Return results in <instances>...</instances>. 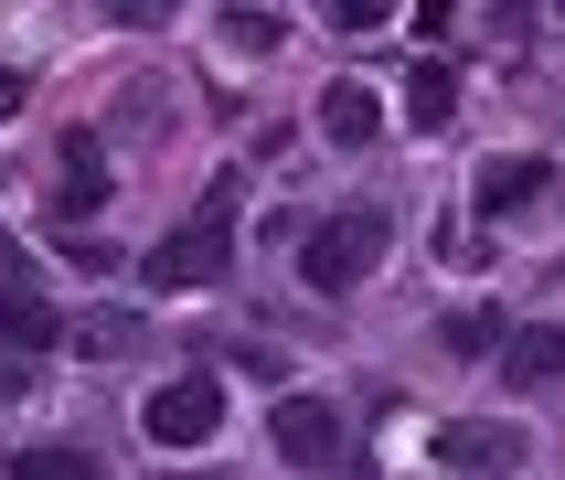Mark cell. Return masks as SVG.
I'll return each mask as SVG.
<instances>
[{
	"instance_id": "7a4b0ae2",
	"label": "cell",
	"mask_w": 565,
	"mask_h": 480,
	"mask_svg": "<svg viewBox=\"0 0 565 480\" xmlns=\"http://www.w3.org/2000/svg\"><path fill=\"white\" fill-rule=\"evenodd\" d=\"M214 427H224V384L214 374L150 384V406H139V438H150V448H203Z\"/></svg>"
},
{
	"instance_id": "9a60e30c",
	"label": "cell",
	"mask_w": 565,
	"mask_h": 480,
	"mask_svg": "<svg viewBox=\"0 0 565 480\" xmlns=\"http://www.w3.org/2000/svg\"><path fill=\"white\" fill-rule=\"evenodd\" d=\"M384 11H395V0H320V22H331V32H374Z\"/></svg>"
},
{
	"instance_id": "6da1fadb",
	"label": "cell",
	"mask_w": 565,
	"mask_h": 480,
	"mask_svg": "<svg viewBox=\"0 0 565 480\" xmlns=\"http://www.w3.org/2000/svg\"><path fill=\"white\" fill-rule=\"evenodd\" d=\"M384 246H395L384 203H342L331 224H310V246H299V278H310L320 299H342V288H363V278L384 267Z\"/></svg>"
},
{
	"instance_id": "3957f363",
	"label": "cell",
	"mask_w": 565,
	"mask_h": 480,
	"mask_svg": "<svg viewBox=\"0 0 565 480\" xmlns=\"http://www.w3.org/2000/svg\"><path fill=\"white\" fill-rule=\"evenodd\" d=\"M224 256H235V224H224V203H214V214H192L182 235L150 246V288H214Z\"/></svg>"
},
{
	"instance_id": "9c48e42d",
	"label": "cell",
	"mask_w": 565,
	"mask_h": 480,
	"mask_svg": "<svg viewBox=\"0 0 565 480\" xmlns=\"http://www.w3.org/2000/svg\"><path fill=\"white\" fill-rule=\"evenodd\" d=\"M502 374L512 384H555L565 374V331H512V342H502Z\"/></svg>"
},
{
	"instance_id": "52a82bcc",
	"label": "cell",
	"mask_w": 565,
	"mask_h": 480,
	"mask_svg": "<svg viewBox=\"0 0 565 480\" xmlns=\"http://www.w3.org/2000/svg\"><path fill=\"white\" fill-rule=\"evenodd\" d=\"M54 182H64V214H96V203H107V150H96L86 128L54 150Z\"/></svg>"
},
{
	"instance_id": "277c9868",
	"label": "cell",
	"mask_w": 565,
	"mask_h": 480,
	"mask_svg": "<svg viewBox=\"0 0 565 480\" xmlns=\"http://www.w3.org/2000/svg\"><path fill=\"white\" fill-rule=\"evenodd\" d=\"M267 438H278L288 470H320V480H331V459H342V406H320V395H288V406L267 416Z\"/></svg>"
},
{
	"instance_id": "5bb4252c",
	"label": "cell",
	"mask_w": 565,
	"mask_h": 480,
	"mask_svg": "<svg viewBox=\"0 0 565 480\" xmlns=\"http://www.w3.org/2000/svg\"><path fill=\"white\" fill-rule=\"evenodd\" d=\"M224 43H235V54H278L288 32H278V11H224Z\"/></svg>"
},
{
	"instance_id": "7c38bea8",
	"label": "cell",
	"mask_w": 565,
	"mask_h": 480,
	"mask_svg": "<svg viewBox=\"0 0 565 480\" xmlns=\"http://www.w3.org/2000/svg\"><path fill=\"white\" fill-rule=\"evenodd\" d=\"M11 480H96V459H86V448H22Z\"/></svg>"
},
{
	"instance_id": "5b68a950",
	"label": "cell",
	"mask_w": 565,
	"mask_h": 480,
	"mask_svg": "<svg viewBox=\"0 0 565 480\" xmlns=\"http://www.w3.org/2000/svg\"><path fill=\"white\" fill-rule=\"evenodd\" d=\"M438 459H448V470H523L534 438L502 427V416H459V427H438Z\"/></svg>"
},
{
	"instance_id": "30bf717a",
	"label": "cell",
	"mask_w": 565,
	"mask_h": 480,
	"mask_svg": "<svg viewBox=\"0 0 565 480\" xmlns=\"http://www.w3.org/2000/svg\"><path fill=\"white\" fill-rule=\"evenodd\" d=\"M0 342H11V352H43V342H54V310H43L32 288H0Z\"/></svg>"
},
{
	"instance_id": "e0dca14e",
	"label": "cell",
	"mask_w": 565,
	"mask_h": 480,
	"mask_svg": "<svg viewBox=\"0 0 565 480\" xmlns=\"http://www.w3.org/2000/svg\"><path fill=\"white\" fill-rule=\"evenodd\" d=\"M11 395H32V374H22V352H0V406H11Z\"/></svg>"
},
{
	"instance_id": "8fae6325",
	"label": "cell",
	"mask_w": 565,
	"mask_h": 480,
	"mask_svg": "<svg viewBox=\"0 0 565 480\" xmlns=\"http://www.w3.org/2000/svg\"><path fill=\"white\" fill-rule=\"evenodd\" d=\"M448 107H459V75H448V64H416V75H406V118L416 128H448Z\"/></svg>"
},
{
	"instance_id": "ac0fdd59",
	"label": "cell",
	"mask_w": 565,
	"mask_h": 480,
	"mask_svg": "<svg viewBox=\"0 0 565 480\" xmlns=\"http://www.w3.org/2000/svg\"><path fill=\"white\" fill-rule=\"evenodd\" d=\"M11 107H22V75H11V64H0V118H11Z\"/></svg>"
},
{
	"instance_id": "2e32d148",
	"label": "cell",
	"mask_w": 565,
	"mask_h": 480,
	"mask_svg": "<svg viewBox=\"0 0 565 480\" xmlns=\"http://www.w3.org/2000/svg\"><path fill=\"white\" fill-rule=\"evenodd\" d=\"M171 11H182V0H107V22H128V32H160Z\"/></svg>"
},
{
	"instance_id": "4fadbf2b",
	"label": "cell",
	"mask_w": 565,
	"mask_h": 480,
	"mask_svg": "<svg viewBox=\"0 0 565 480\" xmlns=\"http://www.w3.org/2000/svg\"><path fill=\"white\" fill-rule=\"evenodd\" d=\"M75 352H139V310H96V320H75Z\"/></svg>"
},
{
	"instance_id": "8992f818",
	"label": "cell",
	"mask_w": 565,
	"mask_h": 480,
	"mask_svg": "<svg viewBox=\"0 0 565 480\" xmlns=\"http://www.w3.org/2000/svg\"><path fill=\"white\" fill-rule=\"evenodd\" d=\"M555 203V160H491L480 171V214H544Z\"/></svg>"
},
{
	"instance_id": "ba28073f",
	"label": "cell",
	"mask_w": 565,
	"mask_h": 480,
	"mask_svg": "<svg viewBox=\"0 0 565 480\" xmlns=\"http://www.w3.org/2000/svg\"><path fill=\"white\" fill-rule=\"evenodd\" d=\"M374 86H363V75H342V86H320V128H331V139H342V150H363V139H374Z\"/></svg>"
}]
</instances>
